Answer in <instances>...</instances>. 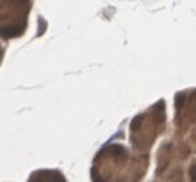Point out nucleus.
<instances>
[{"label":"nucleus","instance_id":"3","mask_svg":"<svg viewBox=\"0 0 196 182\" xmlns=\"http://www.w3.org/2000/svg\"><path fill=\"white\" fill-rule=\"evenodd\" d=\"M141 122H142V116H138V117L131 122V130H136V128L141 125Z\"/></svg>","mask_w":196,"mask_h":182},{"label":"nucleus","instance_id":"4","mask_svg":"<svg viewBox=\"0 0 196 182\" xmlns=\"http://www.w3.org/2000/svg\"><path fill=\"white\" fill-rule=\"evenodd\" d=\"M190 176H192L193 182H196V164L192 165V168H190Z\"/></svg>","mask_w":196,"mask_h":182},{"label":"nucleus","instance_id":"1","mask_svg":"<svg viewBox=\"0 0 196 182\" xmlns=\"http://www.w3.org/2000/svg\"><path fill=\"white\" fill-rule=\"evenodd\" d=\"M110 153H113L114 156H119V154H125V150L120 145H113L110 148Z\"/></svg>","mask_w":196,"mask_h":182},{"label":"nucleus","instance_id":"2","mask_svg":"<svg viewBox=\"0 0 196 182\" xmlns=\"http://www.w3.org/2000/svg\"><path fill=\"white\" fill-rule=\"evenodd\" d=\"M184 100H185V93H178V96H176V106H178V108L182 106Z\"/></svg>","mask_w":196,"mask_h":182}]
</instances>
